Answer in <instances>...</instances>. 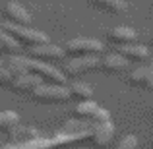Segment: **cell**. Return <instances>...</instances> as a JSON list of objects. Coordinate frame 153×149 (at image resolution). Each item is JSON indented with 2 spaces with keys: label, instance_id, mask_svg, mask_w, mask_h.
<instances>
[{
  "label": "cell",
  "instance_id": "1",
  "mask_svg": "<svg viewBox=\"0 0 153 149\" xmlns=\"http://www.w3.org/2000/svg\"><path fill=\"white\" fill-rule=\"evenodd\" d=\"M91 139L89 134H68V132H60V134L52 136V138H37L25 143H10V145L2 147V149H56L60 145H68V143H78V142H87Z\"/></svg>",
  "mask_w": 153,
  "mask_h": 149
},
{
  "label": "cell",
  "instance_id": "2",
  "mask_svg": "<svg viewBox=\"0 0 153 149\" xmlns=\"http://www.w3.org/2000/svg\"><path fill=\"white\" fill-rule=\"evenodd\" d=\"M6 33H10L19 45H27L29 49L33 47H39V45H47L49 37H47L43 31H37V29H31V27H25V25H18V23H12V21H2L0 23Z\"/></svg>",
  "mask_w": 153,
  "mask_h": 149
},
{
  "label": "cell",
  "instance_id": "3",
  "mask_svg": "<svg viewBox=\"0 0 153 149\" xmlns=\"http://www.w3.org/2000/svg\"><path fill=\"white\" fill-rule=\"evenodd\" d=\"M23 60H25V64H27V70H29V74L39 76V78H41L43 82H47V83L64 85V82H66V74H62L58 68L51 66L49 62H41V60L27 58V56H23Z\"/></svg>",
  "mask_w": 153,
  "mask_h": 149
},
{
  "label": "cell",
  "instance_id": "4",
  "mask_svg": "<svg viewBox=\"0 0 153 149\" xmlns=\"http://www.w3.org/2000/svg\"><path fill=\"white\" fill-rule=\"evenodd\" d=\"M66 54L79 58V56H91V54H99L103 52V43L97 39H89V37H76L70 39L66 43Z\"/></svg>",
  "mask_w": 153,
  "mask_h": 149
},
{
  "label": "cell",
  "instance_id": "5",
  "mask_svg": "<svg viewBox=\"0 0 153 149\" xmlns=\"http://www.w3.org/2000/svg\"><path fill=\"white\" fill-rule=\"evenodd\" d=\"M74 116L78 120H91L93 124H103V122H108L111 120V114L108 110L101 108L95 101H85V103H78L74 108H72Z\"/></svg>",
  "mask_w": 153,
  "mask_h": 149
},
{
  "label": "cell",
  "instance_id": "6",
  "mask_svg": "<svg viewBox=\"0 0 153 149\" xmlns=\"http://www.w3.org/2000/svg\"><path fill=\"white\" fill-rule=\"evenodd\" d=\"M70 97V89L66 85H54V83H43L33 91V99L39 103H62Z\"/></svg>",
  "mask_w": 153,
  "mask_h": 149
},
{
  "label": "cell",
  "instance_id": "7",
  "mask_svg": "<svg viewBox=\"0 0 153 149\" xmlns=\"http://www.w3.org/2000/svg\"><path fill=\"white\" fill-rule=\"evenodd\" d=\"M101 66V58L97 54H91V56H79V58H72L70 62L66 64L64 72L66 76H79V74H85L87 70H93V68Z\"/></svg>",
  "mask_w": 153,
  "mask_h": 149
},
{
  "label": "cell",
  "instance_id": "8",
  "mask_svg": "<svg viewBox=\"0 0 153 149\" xmlns=\"http://www.w3.org/2000/svg\"><path fill=\"white\" fill-rule=\"evenodd\" d=\"M114 138V124L108 120L103 124H93V130H91V143L95 147H107L108 143Z\"/></svg>",
  "mask_w": 153,
  "mask_h": 149
},
{
  "label": "cell",
  "instance_id": "9",
  "mask_svg": "<svg viewBox=\"0 0 153 149\" xmlns=\"http://www.w3.org/2000/svg\"><path fill=\"white\" fill-rule=\"evenodd\" d=\"M64 52H66L64 49L52 45V43H47V45H39V47L29 49L31 58L41 60V62H47V60H58V58H62V56H64Z\"/></svg>",
  "mask_w": 153,
  "mask_h": 149
},
{
  "label": "cell",
  "instance_id": "10",
  "mask_svg": "<svg viewBox=\"0 0 153 149\" xmlns=\"http://www.w3.org/2000/svg\"><path fill=\"white\" fill-rule=\"evenodd\" d=\"M4 14L12 23H18V25H29L31 23V14L18 2H8L4 8Z\"/></svg>",
  "mask_w": 153,
  "mask_h": 149
},
{
  "label": "cell",
  "instance_id": "11",
  "mask_svg": "<svg viewBox=\"0 0 153 149\" xmlns=\"http://www.w3.org/2000/svg\"><path fill=\"white\" fill-rule=\"evenodd\" d=\"M39 85H43V79L35 74H27V76H19V78H14V82L10 83V87L14 91H19V93H33Z\"/></svg>",
  "mask_w": 153,
  "mask_h": 149
},
{
  "label": "cell",
  "instance_id": "12",
  "mask_svg": "<svg viewBox=\"0 0 153 149\" xmlns=\"http://www.w3.org/2000/svg\"><path fill=\"white\" fill-rule=\"evenodd\" d=\"M136 37H138V33L128 25H116V27H112V29L108 31V39L118 47L130 45L132 41H136Z\"/></svg>",
  "mask_w": 153,
  "mask_h": 149
},
{
  "label": "cell",
  "instance_id": "13",
  "mask_svg": "<svg viewBox=\"0 0 153 149\" xmlns=\"http://www.w3.org/2000/svg\"><path fill=\"white\" fill-rule=\"evenodd\" d=\"M101 68L105 72H122L128 68V58H124L120 52H108V54L101 56Z\"/></svg>",
  "mask_w": 153,
  "mask_h": 149
},
{
  "label": "cell",
  "instance_id": "14",
  "mask_svg": "<svg viewBox=\"0 0 153 149\" xmlns=\"http://www.w3.org/2000/svg\"><path fill=\"white\" fill-rule=\"evenodd\" d=\"M120 54L128 60H136V62H143V60L149 58V50L142 45H124L120 47Z\"/></svg>",
  "mask_w": 153,
  "mask_h": 149
},
{
  "label": "cell",
  "instance_id": "15",
  "mask_svg": "<svg viewBox=\"0 0 153 149\" xmlns=\"http://www.w3.org/2000/svg\"><path fill=\"white\" fill-rule=\"evenodd\" d=\"M68 89H70V95L78 101V103H85V101H91V97H93L91 85H87V83H83V82H74L72 85H68Z\"/></svg>",
  "mask_w": 153,
  "mask_h": 149
},
{
  "label": "cell",
  "instance_id": "16",
  "mask_svg": "<svg viewBox=\"0 0 153 149\" xmlns=\"http://www.w3.org/2000/svg\"><path fill=\"white\" fill-rule=\"evenodd\" d=\"M19 126V114L14 110H0V132H12Z\"/></svg>",
  "mask_w": 153,
  "mask_h": 149
},
{
  "label": "cell",
  "instance_id": "17",
  "mask_svg": "<svg viewBox=\"0 0 153 149\" xmlns=\"http://www.w3.org/2000/svg\"><path fill=\"white\" fill-rule=\"evenodd\" d=\"M6 68L10 70V74L14 76V78H19V76H27L29 74V70H27V64L25 60H23V56H8L6 60Z\"/></svg>",
  "mask_w": 153,
  "mask_h": 149
},
{
  "label": "cell",
  "instance_id": "18",
  "mask_svg": "<svg viewBox=\"0 0 153 149\" xmlns=\"http://www.w3.org/2000/svg\"><path fill=\"white\" fill-rule=\"evenodd\" d=\"M19 47L22 45H19L10 33H6L4 29H0V50L6 52V54H10V56H14L16 52L19 50Z\"/></svg>",
  "mask_w": 153,
  "mask_h": 149
},
{
  "label": "cell",
  "instance_id": "19",
  "mask_svg": "<svg viewBox=\"0 0 153 149\" xmlns=\"http://www.w3.org/2000/svg\"><path fill=\"white\" fill-rule=\"evenodd\" d=\"M10 136L12 138H18V143H25V142H31V139L41 138L37 130H33V128H22V126H18Z\"/></svg>",
  "mask_w": 153,
  "mask_h": 149
},
{
  "label": "cell",
  "instance_id": "20",
  "mask_svg": "<svg viewBox=\"0 0 153 149\" xmlns=\"http://www.w3.org/2000/svg\"><path fill=\"white\" fill-rule=\"evenodd\" d=\"M130 82L134 85H146L147 87V82H149V66H138L132 70L130 74Z\"/></svg>",
  "mask_w": 153,
  "mask_h": 149
},
{
  "label": "cell",
  "instance_id": "21",
  "mask_svg": "<svg viewBox=\"0 0 153 149\" xmlns=\"http://www.w3.org/2000/svg\"><path fill=\"white\" fill-rule=\"evenodd\" d=\"M93 4H97L99 8L108 10V12H122L128 8V4L124 0H93Z\"/></svg>",
  "mask_w": 153,
  "mask_h": 149
},
{
  "label": "cell",
  "instance_id": "22",
  "mask_svg": "<svg viewBox=\"0 0 153 149\" xmlns=\"http://www.w3.org/2000/svg\"><path fill=\"white\" fill-rule=\"evenodd\" d=\"M136 147H138V138L132 136V134L124 136L118 142V145H116V149H136Z\"/></svg>",
  "mask_w": 153,
  "mask_h": 149
},
{
  "label": "cell",
  "instance_id": "23",
  "mask_svg": "<svg viewBox=\"0 0 153 149\" xmlns=\"http://www.w3.org/2000/svg\"><path fill=\"white\" fill-rule=\"evenodd\" d=\"M14 82V76L10 74L6 66H0V85H8V83Z\"/></svg>",
  "mask_w": 153,
  "mask_h": 149
},
{
  "label": "cell",
  "instance_id": "24",
  "mask_svg": "<svg viewBox=\"0 0 153 149\" xmlns=\"http://www.w3.org/2000/svg\"><path fill=\"white\" fill-rule=\"evenodd\" d=\"M147 66H149V82H147V87L153 89V58H151V62L147 64Z\"/></svg>",
  "mask_w": 153,
  "mask_h": 149
},
{
  "label": "cell",
  "instance_id": "25",
  "mask_svg": "<svg viewBox=\"0 0 153 149\" xmlns=\"http://www.w3.org/2000/svg\"><path fill=\"white\" fill-rule=\"evenodd\" d=\"M0 66H2V58H0Z\"/></svg>",
  "mask_w": 153,
  "mask_h": 149
},
{
  "label": "cell",
  "instance_id": "26",
  "mask_svg": "<svg viewBox=\"0 0 153 149\" xmlns=\"http://www.w3.org/2000/svg\"><path fill=\"white\" fill-rule=\"evenodd\" d=\"M151 43H153V41H151Z\"/></svg>",
  "mask_w": 153,
  "mask_h": 149
}]
</instances>
